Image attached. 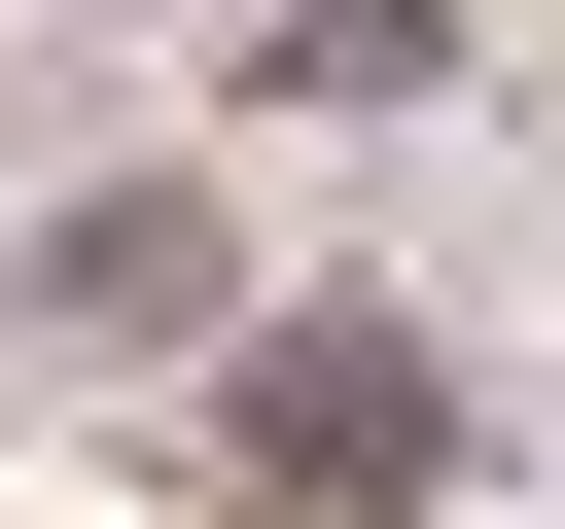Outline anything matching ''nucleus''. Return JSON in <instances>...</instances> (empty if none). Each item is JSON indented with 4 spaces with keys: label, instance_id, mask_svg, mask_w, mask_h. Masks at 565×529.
Returning <instances> with one entry per match:
<instances>
[{
    "label": "nucleus",
    "instance_id": "obj_1",
    "mask_svg": "<svg viewBox=\"0 0 565 529\" xmlns=\"http://www.w3.org/2000/svg\"><path fill=\"white\" fill-rule=\"evenodd\" d=\"M177 388H212V494H247V529H459V494H494V423H459V353H424L388 282H247Z\"/></svg>",
    "mask_w": 565,
    "mask_h": 529
},
{
    "label": "nucleus",
    "instance_id": "obj_2",
    "mask_svg": "<svg viewBox=\"0 0 565 529\" xmlns=\"http://www.w3.org/2000/svg\"><path fill=\"white\" fill-rule=\"evenodd\" d=\"M247 317V176L212 141H106V176H35V247H0V353H71V388H177Z\"/></svg>",
    "mask_w": 565,
    "mask_h": 529
},
{
    "label": "nucleus",
    "instance_id": "obj_3",
    "mask_svg": "<svg viewBox=\"0 0 565 529\" xmlns=\"http://www.w3.org/2000/svg\"><path fill=\"white\" fill-rule=\"evenodd\" d=\"M212 71H247V106H424V71H459V0H247Z\"/></svg>",
    "mask_w": 565,
    "mask_h": 529
}]
</instances>
